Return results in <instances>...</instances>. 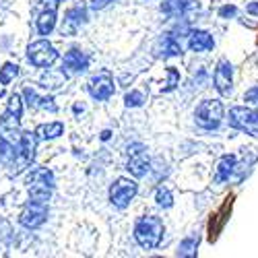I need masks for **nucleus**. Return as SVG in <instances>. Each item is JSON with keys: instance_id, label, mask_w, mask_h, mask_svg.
<instances>
[{"instance_id": "1", "label": "nucleus", "mask_w": 258, "mask_h": 258, "mask_svg": "<svg viewBox=\"0 0 258 258\" xmlns=\"http://www.w3.org/2000/svg\"><path fill=\"white\" fill-rule=\"evenodd\" d=\"M135 238H137L139 246L145 250L157 248L163 238V221L159 217H153V215L141 217L135 225Z\"/></svg>"}, {"instance_id": "2", "label": "nucleus", "mask_w": 258, "mask_h": 258, "mask_svg": "<svg viewBox=\"0 0 258 258\" xmlns=\"http://www.w3.org/2000/svg\"><path fill=\"white\" fill-rule=\"evenodd\" d=\"M27 184H29V197L31 201L37 203H48L50 195H52V188H54V176L50 169H33L31 174L27 176Z\"/></svg>"}, {"instance_id": "3", "label": "nucleus", "mask_w": 258, "mask_h": 258, "mask_svg": "<svg viewBox=\"0 0 258 258\" xmlns=\"http://www.w3.org/2000/svg\"><path fill=\"white\" fill-rule=\"evenodd\" d=\"M195 118H197V124L205 131H215L219 124H221V118H223V105L221 101L217 99H205L195 112Z\"/></svg>"}, {"instance_id": "4", "label": "nucleus", "mask_w": 258, "mask_h": 258, "mask_svg": "<svg viewBox=\"0 0 258 258\" xmlns=\"http://www.w3.org/2000/svg\"><path fill=\"white\" fill-rule=\"evenodd\" d=\"M27 58H29L31 64H35V67H39V69H50L52 64L58 60V52L50 41L37 39V41H33V44H29Z\"/></svg>"}, {"instance_id": "5", "label": "nucleus", "mask_w": 258, "mask_h": 258, "mask_svg": "<svg viewBox=\"0 0 258 258\" xmlns=\"http://www.w3.org/2000/svg\"><path fill=\"white\" fill-rule=\"evenodd\" d=\"M229 126L235 131L258 137V112L248 110V107H233L229 112Z\"/></svg>"}, {"instance_id": "6", "label": "nucleus", "mask_w": 258, "mask_h": 258, "mask_svg": "<svg viewBox=\"0 0 258 258\" xmlns=\"http://www.w3.org/2000/svg\"><path fill=\"white\" fill-rule=\"evenodd\" d=\"M137 190H139L137 182L128 180V178H118L110 188V203L118 209H126L131 205V201L135 199Z\"/></svg>"}, {"instance_id": "7", "label": "nucleus", "mask_w": 258, "mask_h": 258, "mask_svg": "<svg viewBox=\"0 0 258 258\" xmlns=\"http://www.w3.org/2000/svg\"><path fill=\"white\" fill-rule=\"evenodd\" d=\"M35 143H37V135L35 133H23V139L15 149V171L25 169L27 165H31L33 155H35Z\"/></svg>"}, {"instance_id": "8", "label": "nucleus", "mask_w": 258, "mask_h": 258, "mask_svg": "<svg viewBox=\"0 0 258 258\" xmlns=\"http://www.w3.org/2000/svg\"><path fill=\"white\" fill-rule=\"evenodd\" d=\"M149 165H151V159H149V155H147L143 145L128 147V163H126V169L131 171L135 178H143L147 171H149Z\"/></svg>"}, {"instance_id": "9", "label": "nucleus", "mask_w": 258, "mask_h": 258, "mask_svg": "<svg viewBox=\"0 0 258 258\" xmlns=\"http://www.w3.org/2000/svg\"><path fill=\"white\" fill-rule=\"evenodd\" d=\"M48 219V205L46 203H37V201H31L23 213H21V217H19V223L27 227V229H35L39 227L41 223H44Z\"/></svg>"}, {"instance_id": "10", "label": "nucleus", "mask_w": 258, "mask_h": 258, "mask_svg": "<svg viewBox=\"0 0 258 258\" xmlns=\"http://www.w3.org/2000/svg\"><path fill=\"white\" fill-rule=\"evenodd\" d=\"M19 116L11 114L9 110L0 116V139L11 143L15 149L17 145L21 143V139H23V133H21V124H19Z\"/></svg>"}, {"instance_id": "11", "label": "nucleus", "mask_w": 258, "mask_h": 258, "mask_svg": "<svg viewBox=\"0 0 258 258\" xmlns=\"http://www.w3.org/2000/svg\"><path fill=\"white\" fill-rule=\"evenodd\" d=\"M89 93L93 99H99V101L110 99L114 95V81H112L110 73H101V75L93 77L89 81Z\"/></svg>"}, {"instance_id": "12", "label": "nucleus", "mask_w": 258, "mask_h": 258, "mask_svg": "<svg viewBox=\"0 0 258 258\" xmlns=\"http://www.w3.org/2000/svg\"><path fill=\"white\" fill-rule=\"evenodd\" d=\"M83 23H87V9L83 5L71 9L64 17V23H62V35H73Z\"/></svg>"}, {"instance_id": "13", "label": "nucleus", "mask_w": 258, "mask_h": 258, "mask_svg": "<svg viewBox=\"0 0 258 258\" xmlns=\"http://www.w3.org/2000/svg\"><path fill=\"white\" fill-rule=\"evenodd\" d=\"M215 87L221 95L231 93V64L227 60H221L217 71H215Z\"/></svg>"}, {"instance_id": "14", "label": "nucleus", "mask_w": 258, "mask_h": 258, "mask_svg": "<svg viewBox=\"0 0 258 258\" xmlns=\"http://www.w3.org/2000/svg\"><path fill=\"white\" fill-rule=\"evenodd\" d=\"M89 64V58L85 56V52H81L79 48H73L67 52V56H64V69L71 71V73H83L85 69H87Z\"/></svg>"}, {"instance_id": "15", "label": "nucleus", "mask_w": 258, "mask_h": 258, "mask_svg": "<svg viewBox=\"0 0 258 258\" xmlns=\"http://www.w3.org/2000/svg\"><path fill=\"white\" fill-rule=\"evenodd\" d=\"M23 95H25V99H27V105L33 107V110H50V112H56V103H54V99H52L50 95H48V97H41V95H37L35 89H31V87H25Z\"/></svg>"}, {"instance_id": "16", "label": "nucleus", "mask_w": 258, "mask_h": 258, "mask_svg": "<svg viewBox=\"0 0 258 258\" xmlns=\"http://www.w3.org/2000/svg\"><path fill=\"white\" fill-rule=\"evenodd\" d=\"M157 50H159V54H163V58H171V56H180L182 54V46H180V41L176 39L174 33H163L159 37Z\"/></svg>"}, {"instance_id": "17", "label": "nucleus", "mask_w": 258, "mask_h": 258, "mask_svg": "<svg viewBox=\"0 0 258 258\" xmlns=\"http://www.w3.org/2000/svg\"><path fill=\"white\" fill-rule=\"evenodd\" d=\"M188 46L192 52H207L215 46V41H213V35L207 31H192L188 37Z\"/></svg>"}, {"instance_id": "18", "label": "nucleus", "mask_w": 258, "mask_h": 258, "mask_svg": "<svg viewBox=\"0 0 258 258\" xmlns=\"http://www.w3.org/2000/svg\"><path fill=\"white\" fill-rule=\"evenodd\" d=\"M192 7H195V3H192V0H163L161 11H163L167 17L176 19V17L186 15Z\"/></svg>"}, {"instance_id": "19", "label": "nucleus", "mask_w": 258, "mask_h": 258, "mask_svg": "<svg viewBox=\"0 0 258 258\" xmlns=\"http://www.w3.org/2000/svg\"><path fill=\"white\" fill-rule=\"evenodd\" d=\"M54 27H56V9H44V13L37 17L39 35H50Z\"/></svg>"}, {"instance_id": "20", "label": "nucleus", "mask_w": 258, "mask_h": 258, "mask_svg": "<svg viewBox=\"0 0 258 258\" xmlns=\"http://www.w3.org/2000/svg\"><path fill=\"white\" fill-rule=\"evenodd\" d=\"M64 133V124L62 122H52V124H41L35 128V135L39 141H48V139H56Z\"/></svg>"}, {"instance_id": "21", "label": "nucleus", "mask_w": 258, "mask_h": 258, "mask_svg": "<svg viewBox=\"0 0 258 258\" xmlns=\"http://www.w3.org/2000/svg\"><path fill=\"white\" fill-rule=\"evenodd\" d=\"M233 167H235V157H233V155H225V157L219 161V165H217V176H215V182H225V180H229Z\"/></svg>"}, {"instance_id": "22", "label": "nucleus", "mask_w": 258, "mask_h": 258, "mask_svg": "<svg viewBox=\"0 0 258 258\" xmlns=\"http://www.w3.org/2000/svg\"><path fill=\"white\" fill-rule=\"evenodd\" d=\"M17 75H19V67H17V64H13V62H7L3 67V71H0V83L9 85Z\"/></svg>"}, {"instance_id": "23", "label": "nucleus", "mask_w": 258, "mask_h": 258, "mask_svg": "<svg viewBox=\"0 0 258 258\" xmlns=\"http://www.w3.org/2000/svg\"><path fill=\"white\" fill-rule=\"evenodd\" d=\"M155 201H157V205L159 207H163V209H169L171 205H174V197H171V192L167 190V188H157V195H155Z\"/></svg>"}, {"instance_id": "24", "label": "nucleus", "mask_w": 258, "mask_h": 258, "mask_svg": "<svg viewBox=\"0 0 258 258\" xmlns=\"http://www.w3.org/2000/svg\"><path fill=\"white\" fill-rule=\"evenodd\" d=\"M7 110L11 112V114H15V116H23V101H21V95H13L11 99H9V107H7Z\"/></svg>"}, {"instance_id": "25", "label": "nucleus", "mask_w": 258, "mask_h": 258, "mask_svg": "<svg viewBox=\"0 0 258 258\" xmlns=\"http://www.w3.org/2000/svg\"><path fill=\"white\" fill-rule=\"evenodd\" d=\"M124 101H126V105H128V107H139V105H143L145 95H143L141 91H131V93H126Z\"/></svg>"}, {"instance_id": "26", "label": "nucleus", "mask_w": 258, "mask_h": 258, "mask_svg": "<svg viewBox=\"0 0 258 258\" xmlns=\"http://www.w3.org/2000/svg\"><path fill=\"white\" fill-rule=\"evenodd\" d=\"M190 248H197V240H195V238H190V240L182 242L178 254H180V256H192V254H195V250H190Z\"/></svg>"}, {"instance_id": "27", "label": "nucleus", "mask_w": 258, "mask_h": 258, "mask_svg": "<svg viewBox=\"0 0 258 258\" xmlns=\"http://www.w3.org/2000/svg\"><path fill=\"white\" fill-rule=\"evenodd\" d=\"M248 103H252V105H258V87H254V89H250L248 93H246V97H244Z\"/></svg>"}, {"instance_id": "28", "label": "nucleus", "mask_w": 258, "mask_h": 258, "mask_svg": "<svg viewBox=\"0 0 258 258\" xmlns=\"http://www.w3.org/2000/svg\"><path fill=\"white\" fill-rule=\"evenodd\" d=\"M112 0H91V9H95V11H101V9H105L107 5H110Z\"/></svg>"}, {"instance_id": "29", "label": "nucleus", "mask_w": 258, "mask_h": 258, "mask_svg": "<svg viewBox=\"0 0 258 258\" xmlns=\"http://www.w3.org/2000/svg\"><path fill=\"white\" fill-rule=\"evenodd\" d=\"M219 15H221V17H233V15H235V7H223V9L219 11Z\"/></svg>"}, {"instance_id": "30", "label": "nucleus", "mask_w": 258, "mask_h": 258, "mask_svg": "<svg viewBox=\"0 0 258 258\" xmlns=\"http://www.w3.org/2000/svg\"><path fill=\"white\" fill-rule=\"evenodd\" d=\"M41 3L46 5V9H58L60 5V0H41Z\"/></svg>"}, {"instance_id": "31", "label": "nucleus", "mask_w": 258, "mask_h": 258, "mask_svg": "<svg viewBox=\"0 0 258 258\" xmlns=\"http://www.w3.org/2000/svg\"><path fill=\"white\" fill-rule=\"evenodd\" d=\"M110 135H112L110 131H103V133H101V141H107V139H110Z\"/></svg>"}, {"instance_id": "32", "label": "nucleus", "mask_w": 258, "mask_h": 258, "mask_svg": "<svg viewBox=\"0 0 258 258\" xmlns=\"http://www.w3.org/2000/svg\"><path fill=\"white\" fill-rule=\"evenodd\" d=\"M250 11H252V13H258V5H252V7H250Z\"/></svg>"}]
</instances>
